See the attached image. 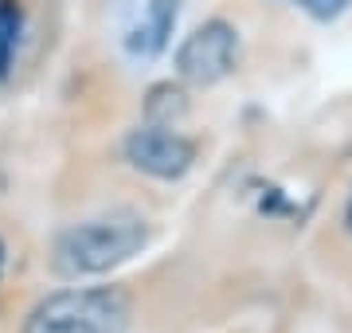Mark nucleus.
Masks as SVG:
<instances>
[{
    "instance_id": "obj_2",
    "label": "nucleus",
    "mask_w": 352,
    "mask_h": 333,
    "mask_svg": "<svg viewBox=\"0 0 352 333\" xmlns=\"http://www.w3.org/2000/svg\"><path fill=\"white\" fill-rule=\"evenodd\" d=\"M129 302L113 286H78L43 298L24 321V333H118Z\"/></svg>"
},
{
    "instance_id": "obj_4",
    "label": "nucleus",
    "mask_w": 352,
    "mask_h": 333,
    "mask_svg": "<svg viewBox=\"0 0 352 333\" xmlns=\"http://www.w3.org/2000/svg\"><path fill=\"white\" fill-rule=\"evenodd\" d=\"M126 161L145 177L157 180H180L196 161V145H192L184 133L164 126H138L126 138Z\"/></svg>"
},
{
    "instance_id": "obj_5",
    "label": "nucleus",
    "mask_w": 352,
    "mask_h": 333,
    "mask_svg": "<svg viewBox=\"0 0 352 333\" xmlns=\"http://www.w3.org/2000/svg\"><path fill=\"white\" fill-rule=\"evenodd\" d=\"M176 16H180V4H176V0H149L145 12H141V20L129 28V36H126L129 55H138V59H157V55L168 47Z\"/></svg>"
},
{
    "instance_id": "obj_6",
    "label": "nucleus",
    "mask_w": 352,
    "mask_h": 333,
    "mask_svg": "<svg viewBox=\"0 0 352 333\" xmlns=\"http://www.w3.org/2000/svg\"><path fill=\"white\" fill-rule=\"evenodd\" d=\"M20 39H24V8H20V0H0V83L12 75L16 55H20Z\"/></svg>"
},
{
    "instance_id": "obj_10",
    "label": "nucleus",
    "mask_w": 352,
    "mask_h": 333,
    "mask_svg": "<svg viewBox=\"0 0 352 333\" xmlns=\"http://www.w3.org/2000/svg\"><path fill=\"white\" fill-rule=\"evenodd\" d=\"M0 270H4V244H0Z\"/></svg>"
},
{
    "instance_id": "obj_7",
    "label": "nucleus",
    "mask_w": 352,
    "mask_h": 333,
    "mask_svg": "<svg viewBox=\"0 0 352 333\" xmlns=\"http://www.w3.org/2000/svg\"><path fill=\"white\" fill-rule=\"evenodd\" d=\"M188 114V103H184V90L180 87H153L149 98H145V118L149 126H164L176 129V122Z\"/></svg>"
},
{
    "instance_id": "obj_8",
    "label": "nucleus",
    "mask_w": 352,
    "mask_h": 333,
    "mask_svg": "<svg viewBox=\"0 0 352 333\" xmlns=\"http://www.w3.org/2000/svg\"><path fill=\"white\" fill-rule=\"evenodd\" d=\"M289 4H298L302 12H309L314 20H337L344 8H349L352 0H289Z\"/></svg>"
},
{
    "instance_id": "obj_3",
    "label": "nucleus",
    "mask_w": 352,
    "mask_h": 333,
    "mask_svg": "<svg viewBox=\"0 0 352 333\" xmlns=\"http://www.w3.org/2000/svg\"><path fill=\"white\" fill-rule=\"evenodd\" d=\"M239 63V32L227 20H208L176 52V75L192 87H215Z\"/></svg>"
},
{
    "instance_id": "obj_9",
    "label": "nucleus",
    "mask_w": 352,
    "mask_h": 333,
    "mask_svg": "<svg viewBox=\"0 0 352 333\" xmlns=\"http://www.w3.org/2000/svg\"><path fill=\"white\" fill-rule=\"evenodd\" d=\"M344 228L352 231V196H349V204H344Z\"/></svg>"
},
{
    "instance_id": "obj_1",
    "label": "nucleus",
    "mask_w": 352,
    "mask_h": 333,
    "mask_svg": "<svg viewBox=\"0 0 352 333\" xmlns=\"http://www.w3.org/2000/svg\"><path fill=\"white\" fill-rule=\"evenodd\" d=\"M149 244V224L133 208H113L67 228L51 247V270L59 279H94L122 267Z\"/></svg>"
}]
</instances>
